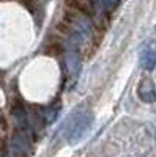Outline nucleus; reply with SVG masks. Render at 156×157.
<instances>
[{
    "label": "nucleus",
    "instance_id": "nucleus-1",
    "mask_svg": "<svg viewBox=\"0 0 156 157\" xmlns=\"http://www.w3.org/2000/svg\"><path fill=\"white\" fill-rule=\"evenodd\" d=\"M92 123H93V115L88 112L79 113L76 116V120L73 121V124L70 127V134H68V141L71 145H76L87 134V130L92 127Z\"/></svg>",
    "mask_w": 156,
    "mask_h": 157
},
{
    "label": "nucleus",
    "instance_id": "nucleus-4",
    "mask_svg": "<svg viewBox=\"0 0 156 157\" xmlns=\"http://www.w3.org/2000/svg\"><path fill=\"white\" fill-rule=\"evenodd\" d=\"M140 66L147 69V71H153L156 66V52L151 47H144V50L140 52Z\"/></svg>",
    "mask_w": 156,
    "mask_h": 157
},
{
    "label": "nucleus",
    "instance_id": "nucleus-8",
    "mask_svg": "<svg viewBox=\"0 0 156 157\" xmlns=\"http://www.w3.org/2000/svg\"><path fill=\"white\" fill-rule=\"evenodd\" d=\"M0 130H6V123H5V118L0 115Z\"/></svg>",
    "mask_w": 156,
    "mask_h": 157
},
{
    "label": "nucleus",
    "instance_id": "nucleus-5",
    "mask_svg": "<svg viewBox=\"0 0 156 157\" xmlns=\"http://www.w3.org/2000/svg\"><path fill=\"white\" fill-rule=\"evenodd\" d=\"M65 64H66V69L71 75H77L81 72V57L79 54H77L76 50L70 52V54L66 55V58H65Z\"/></svg>",
    "mask_w": 156,
    "mask_h": 157
},
{
    "label": "nucleus",
    "instance_id": "nucleus-2",
    "mask_svg": "<svg viewBox=\"0 0 156 157\" xmlns=\"http://www.w3.org/2000/svg\"><path fill=\"white\" fill-rule=\"evenodd\" d=\"M139 98L144 102H154L156 101V85L150 78H144L139 83Z\"/></svg>",
    "mask_w": 156,
    "mask_h": 157
},
{
    "label": "nucleus",
    "instance_id": "nucleus-7",
    "mask_svg": "<svg viewBox=\"0 0 156 157\" xmlns=\"http://www.w3.org/2000/svg\"><path fill=\"white\" fill-rule=\"evenodd\" d=\"M120 3V0H98V5L101 6L102 11H112Z\"/></svg>",
    "mask_w": 156,
    "mask_h": 157
},
{
    "label": "nucleus",
    "instance_id": "nucleus-3",
    "mask_svg": "<svg viewBox=\"0 0 156 157\" xmlns=\"http://www.w3.org/2000/svg\"><path fill=\"white\" fill-rule=\"evenodd\" d=\"M13 149L21 157H27L30 154V141L24 134H16L13 137Z\"/></svg>",
    "mask_w": 156,
    "mask_h": 157
},
{
    "label": "nucleus",
    "instance_id": "nucleus-6",
    "mask_svg": "<svg viewBox=\"0 0 156 157\" xmlns=\"http://www.w3.org/2000/svg\"><path fill=\"white\" fill-rule=\"evenodd\" d=\"M60 113V104L57 102L55 105H50L47 110H46V121L47 123H54L57 120V116Z\"/></svg>",
    "mask_w": 156,
    "mask_h": 157
}]
</instances>
